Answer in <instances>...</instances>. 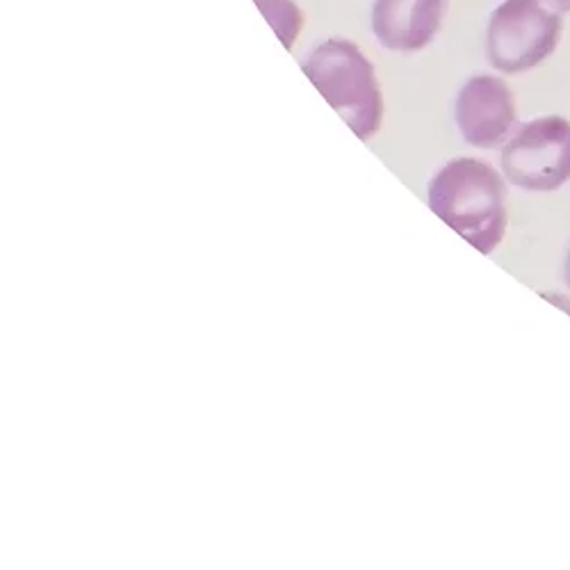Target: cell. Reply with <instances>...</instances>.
Returning a JSON list of instances; mask_svg holds the SVG:
<instances>
[{"label":"cell","instance_id":"7a4b0ae2","mask_svg":"<svg viewBox=\"0 0 570 570\" xmlns=\"http://www.w3.org/2000/svg\"><path fill=\"white\" fill-rule=\"evenodd\" d=\"M302 71L363 141L379 132L384 119V97L372 62L356 43L326 39L302 62Z\"/></svg>","mask_w":570,"mask_h":570},{"label":"cell","instance_id":"ba28073f","mask_svg":"<svg viewBox=\"0 0 570 570\" xmlns=\"http://www.w3.org/2000/svg\"><path fill=\"white\" fill-rule=\"evenodd\" d=\"M559 12H570V0H550Z\"/></svg>","mask_w":570,"mask_h":570},{"label":"cell","instance_id":"52a82bcc","mask_svg":"<svg viewBox=\"0 0 570 570\" xmlns=\"http://www.w3.org/2000/svg\"><path fill=\"white\" fill-rule=\"evenodd\" d=\"M267 23L274 28L276 37L283 41L285 49H293L295 39L304 26L302 10L293 3V0H254Z\"/></svg>","mask_w":570,"mask_h":570},{"label":"cell","instance_id":"9c48e42d","mask_svg":"<svg viewBox=\"0 0 570 570\" xmlns=\"http://www.w3.org/2000/svg\"><path fill=\"white\" fill-rule=\"evenodd\" d=\"M563 276H566V285L570 288V247H568V254H566V263H563Z\"/></svg>","mask_w":570,"mask_h":570},{"label":"cell","instance_id":"6da1fadb","mask_svg":"<svg viewBox=\"0 0 570 570\" xmlns=\"http://www.w3.org/2000/svg\"><path fill=\"white\" fill-rule=\"evenodd\" d=\"M430 208L463 240L493 254L507 233V185L484 160L454 158L430 183Z\"/></svg>","mask_w":570,"mask_h":570},{"label":"cell","instance_id":"277c9868","mask_svg":"<svg viewBox=\"0 0 570 570\" xmlns=\"http://www.w3.org/2000/svg\"><path fill=\"white\" fill-rule=\"evenodd\" d=\"M502 174L530 193H554L570 180V121L557 115L522 124L502 147Z\"/></svg>","mask_w":570,"mask_h":570},{"label":"cell","instance_id":"8992f818","mask_svg":"<svg viewBox=\"0 0 570 570\" xmlns=\"http://www.w3.org/2000/svg\"><path fill=\"white\" fill-rule=\"evenodd\" d=\"M450 0H374L372 32L389 51L417 53L430 46Z\"/></svg>","mask_w":570,"mask_h":570},{"label":"cell","instance_id":"3957f363","mask_svg":"<svg viewBox=\"0 0 570 570\" xmlns=\"http://www.w3.org/2000/svg\"><path fill=\"white\" fill-rule=\"evenodd\" d=\"M563 19L546 0H504L489 19L487 53L507 76L546 62L561 41Z\"/></svg>","mask_w":570,"mask_h":570},{"label":"cell","instance_id":"5b68a950","mask_svg":"<svg viewBox=\"0 0 570 570\" xmlns=\"http://www.w3.org/2000/svg\"><path fill=\"white\" fill-rule=\"evenodd\" d=\"M456 126L474 149L507 145L515 126V101L509 85L498 76H472L456 97Z\"/></svg>","mask_w":570,"mask_h":570}]
</instances>
